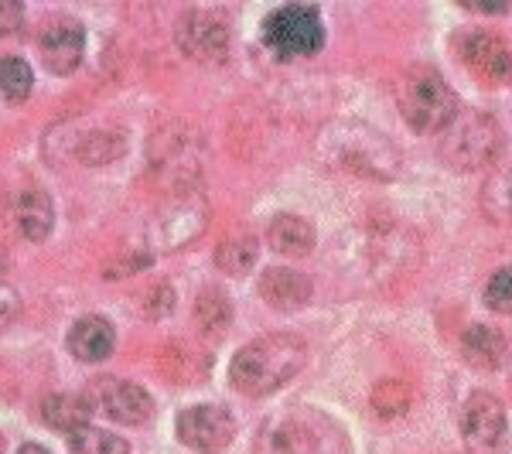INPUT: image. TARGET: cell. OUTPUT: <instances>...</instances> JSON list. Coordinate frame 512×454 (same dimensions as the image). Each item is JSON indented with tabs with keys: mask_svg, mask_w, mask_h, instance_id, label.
Here are the masks:
<instances>
[{
	"mask_svg": "<svg viewBox=\"0 0 512 454\" xmlns=\"http://www.w3.org/2000/svg\"><path fill=\"white\" fill-rule=\"evenodd\" d=\"M318 158L342 175L390 181L400 175V151L386 134L362 120H332L318 130Z\"/></svg>",
	"mask_w": 512,
	"mask_h": 454,
	"instance_id": "cell-1",
	"label": "cell"
},
{
	"mask_svg": "<svg viewBox=\"0 0 512 454\" xmlns=\"http://www.w3.org/2000/svg\"><path fill=\"white\" fill-rule=\"evenodd\" d=\"M308 362V345L297 335H263L239 349V356L229 366V379L239 393L267 396L277 393L301 373Z\"/></svg>",
	"mask_w": 512,
	"mask_h": 454,
	"instance_id": "cell-2",
	"label": "cell"
},
{
	"mask_svg": "<svg viewBox=\"0 0 512 454\" xmlns=\"http://www.w3.org/2000/svg\"><path fill=\"white\" fill-rule=\"evenodd\" d=\"M253 454H349V444L332 417L297 407L270 417L260 427Z\"/></svg>",
	"mask_w": 512,
	"mask_h": 454,
	"instance_id": "cell-3",
	"label": "cell"
},
{
	"mask_svg": "<svg viewBox=\"0 0 512 454\" xmlns=\"http://www.w3.org/2000/svg\"><path fill=\"white\" fill-rule=\"evenodd\" d=\"M396 106H400V117L417 134H441L461 113V99L454 96V89L424 65L407 69L400 76V82H396Z\"/></svg>",
	"mask_w": 512,
	"mask_h": 454,
	"instance_id": "cell-4",
	"label": "cell"
},
{
	"mask_svg": "<svg viewBox=\"0 0 512 454\" xmlns=\"http://www.w3.org/2000/svg\"><path fill=\"white\" fill-rule=\"evenodd\" d=\"M437 154L454 171H478L485 164H495L502 154V127L492 113L461 110L451 127L441 130Z\"/></svg>",
	"mask_w": 512,
	"mask_h": 454,
	"instance_id": "cell-5",
	"label": "cell"
},
{
	"mask_svg": "<svg viewBox=\"0 0 512 454\" xmlns=\"http://www.w3.org/2000/svg\"><path fill=\"white\" fill-rule=\"evenodd\" d=\"M263 45L277 59H308L325 45V28L311 4H287L263 21Z\"/></svg>",
	"mask_w": 512,
	"mask_h": 454,
	"instance_id": "cell-6",
	"label": "cell"
},
{
	"mask_svg": "<svg viewBox=\"0 0 512 454\" xmlns=\"http://www.w3.org/2000/svg\"><path fill=\"white\" fill-rule=\"evenodd\" d=\"M205 216H209V205L202 195H178L164 205L161 212H154L151 226H147V239H151L154 250H178V246L192 243V239L205 229Z\"/></svg>",
	"mask_w": 512,
	"mask_h": 454,
	"instance_id": "cell-7",
	"label": "cell"
},
{
	"mask_svg": "<svg viewBox=\"0 0 512 454\" xmlns=\"http://www.w3.org/2000/svg\"><path fill=\"white\" fill-rule=\"evenodd\" d=\"M89 407L103 410L106 417H113L117 424H147L154 414V400L147 396L144 386L137 383H127V379H117V376H106V379H96L86 393Z\"/></svg>",
	"mask_w": 512,
	"mask_h": 454,
	"instance_id": "cell-8",
	"label": "cell"
},
{
	"mask_svg": "<svg viewBox=\"0 0 512 454\" xmlns=\"http://www.w3.org/2000/svg\"><path fill=\"white\" fill-rule=\"evenodd\" d=\"M461 434L472 454H499L506 448V407L492 393H475L461 410Z\"/></svg>",
	"mask_w": 512,
	"mask_h": 454,
	"instance_id": "cell-9",
	"label": "cell"
},
{
	"mask_svg": "<svg viewBox=\"0 0 512 454\" xmlns=\"http://www.w3.org/2000/svg\"><path fill=\"white\" fill-rule=\"evenodd\" d=\"M236 424L229 417V410L202 403V407H188L185 414H178V437L181 444H188L192 451L202 454H219L233 444Z\"/></svg>",
	"mask_w": 512,
	"mask_h": 454,
	"instance_id": "cell-10",
	"label": "cell"
},
{
	"mask_svg": "<svg viewBox=\"0 0 512 454\" xmlns=\"http://www.w3.org/2000/svg\"><path fill=\"white\" fill-rule=\"evenodd\" d=\"M366 250H369V263L376 267L379 277H400L410 267H417L420 260L417 236L400 226H383L376 233H369Z\"/></svg>",
	"mask_w": 512,
	"mask_h": 454,
	"instance_id": "cell-11",
	"label": "cell"
},
{
	"mask_svg": "<svg viewBox=\"0 0 512 454\" xmlns=\"http://www.w3.org/2000/svg\"><path fill=\"white\" fill-rule=\"evenodd\" d=\"M178 45L185 48V55H192L198 62H222L229 48V31H226V24L216 21L212 14L192 11L181 18Z\"/></svg>",
	"mask_w": 512,
	"mask_h": 454,
	"instance_id": "cell-12",
	"label": "cell"
},
{
	"mask_svg": "<svg viewBox=\"0 0 512 454\" xmlns=\"http://www.w3.org/2000/svg\"><path fill=\"white\" fill-rule=\"evenodd\" d=\"M461 55H465L468 69L482 79L502 82V79L512 76V52L499 35H489V31L468 35L465 41H461Z\"/></svg>",
	"mask_w": 512,
	"mask_h": 454,
	"instance_id": "cell-13",
	"label": "cell"
},
{
	"mask_svg": "<svg viewBox=\"0 0 512 454\" xmlns=\"http://www.w3.org/2000/svg\"><path fill=\"white\" fill-rule=\"evenodd\" d=\"M260 294H263V301L277 311H301L304 304L311 301L315 287H311V280L304 277L301 270L277 267V270H267V274L260 277Z\"/></svg>",
	"mask_w": 512,
	"mask_h": 454,
	"instance_id": "cell-14",
	"label": "cell"
},
{
	"mask_svg": "<svg viewBox=\"0 0 512 454\" xmlns=\"http://www.w3.org/2000/svg\"><path fill=\"white\" fill-rule=\"evenodd\" d=\"M82 48H86V35L79 24H59L41 38V59L45 69L55 76H69L72 69L82 62Z\"/></svg>",
	"mask_w": 512,
	"mask_h": 454,
	"instance_id": "cell-15",
	"label": "cell"
},
{
	"mask_svg": "<svg viewBox=\"0 0 512 454\" xmlns=\"http://www.w3.org/2000/svg\"><path fill=\"white\" fill-rule=\"evenodd\" d=\"M117 345V332L106 318H82L76 321V328L69 332V352L76 356L79 362H99L106 359Z\"/></svg>",
	"mask_w": 512,
	"mask_h": 454,
	"instance_id": "cell-16",
	"label": "cell"
},
{
	"mask_svg": "<svg viewBox=\"0 0 512 454\" xmlns=\"http://www.w3.org/2000/svg\"><path fill=\"white\" fill-rule=\"evenodd\" d=\"M461 356H465L468 366L489 373V369H499L506 362V338L489 325H472L461 335Z\"/></svg>",
	"mask_w": 512,
	"mask_h": 454,
	"instance_id": "cell-17",
	"label": "cell"
},
{
	"mask_svg": "<svg viewBox=\"0 0 512 454\" xmlns=\"http://www.w3.org/2000/svg\"><path fill=\"white\" fill-rule=\"evenodd\" d=\"M267 243L284 257H308L315 250V226L301 216H277L267 229Z\"/></svg>",
	"mask_w": 512,
	"mask_h": 454,
	"instance_id": "cell-18",
	"label": "cell"
},
{
	"mask_svg": "<svg viewBox=\"0 0 512 454\" xmlns=\"http://www.w3.org/2000/svg\"><path fill=\"white\" fill-rule=\"evenodd\" d=\"M89 414H93V407H89L86 396L55 393L41 403V417H45V424L55 427V431H62V434H72V431H79V427H89Z\"/></svg>",
	"mask_w": 512,
	"mask_h": 454,
	"instance_id": "cell-19",
	"label": "cell"
},
{
	"mask_svg": "<svg viewBox=\"0 0 512 454\" xmlns=\"http://www.w3.org/2000/svg\"><path fill=\"white\" fill-rule=\"evenodd\" d=\"M482 209L492 219H512V147L499 154V161L492 164L489 185L482 192Z\"/></svg>",
	"mask_w": 512,
	"mask_h": 454,
	"instance_id": "cell-20",
	"label": "cell"
},
{
	"mask_svg": "<svg viewBox=\"0 0 512 454\" xmlns=\"http://www.w3.org/2000/svg\"><path fill=\"white\" fill-rule=\"evenodd\" d=\"M14 222L28 239H45L52 233V222H55V209H52V198L45 192H24L14 205Z\"/></svg>",
	"mask_w": 512,
	"mask_h": 454,
	"instance_id": "cell-21",
	"label": "cell"
},
{
	"mask_svg": "<svg viewBox=\"0 0 512 454\" xmlns=\"http://www.w3.org/2000/svg\"><path fill=\"white\" fill-rule=\"evenodd\" d=\"M256 257H260V243H256V236L243 233V236H229L219 243L216 250V267L226 270V274L233 277H243L253 270Z\"/></svg>",
	"mask_w": 512,
	"mask_h": 454,
	"instance_id": "cell-22",
	"label": "cell"
},
{
	"mask_svg": "<svg viewBox=\"0 0 512 454\" xmlns=\"http://www.w3.org/2000/svg\"><path fill=\"white\" fill-rule=\"evenodd\" d=\"M195 321L202 325V332L209 335H222L233 321V308H229V297L219 291V287H205L198 294V304H195Z\"/></svg>",
	"mask_w": 512,
	"mask_h": 454,
	"instance_id": "cell-23",
	"label": "cell"
},
{
	"mask_svg": "<svg viewBox=\"0 0 512 454\" xmlns=\"http://www.w3.org/2000/svg\"><path fill=\"white\" fill-rule=\"evenodd\" d=\"M410 400H414L410 383H403V379H383L373 390V414L386 420L403 417L410 410Z\"/></svg>",
	"mask_w": 512,
	"mask_h": 454,
	"instance_id": "cell-24",
	"label": "cell"
},
{
	"mask_svg": "<svg viewBox=\"0 0 512 454\" xmlns=\"http://www.w3.org/2000/svg\"><path fill=\"white\" fill-rule=\"evenodd\" d=\"M72 454H130V444L117 434H106L99 427H79L69 434Z\"/></svg>",
	"mask_w": 512,
	"mask_h": 454,
	"instance_id": "cell-25",
	"label": "cell"
},
{
	"mask_svg": "<svg viewBox=\"0 0 512 454\" xmlns=\"http://www.w3.org/2000/svg\"><path fill=\"white\" fill-rule=\"evenodd\" d=\"M31 86H35V79H31L28 62L24 59H0V93L11 99V103L28 99Z\"/></svg>",
	"mask_w": 512,
	"mask_h": 454,
	"instance_id": "cell-26",
	"label": "cell"
},
{
	"mask_svg": "<svg viewBox=\"0 0 512 454\" xmlns=\"http://www.w3.org/2000/svg\"><path fill=\"white\" fill-rule=\"evenodd\" d=\"M485 304L499 315H512V267H502L492 274V280L485 284Z\"/></svg>",
	"mask_w": 512,
	"mask_h": 454,
	"instance_id": "cell-27",
	"label": "cell"
},
{
	"mask_svg": "<svg viewBox=\"0 0 512 454\" xmlns=\"http://www.w3.org/2000/svg\"><path fill=\"white\" fill-rule=\"evenodd\" d=\"M24 21V7L18 0H0V35H11L18 31Z\"/></svg>",
	"mask_w": 512,
	"mask_h": 454,
	"instance_id": "cell-28",
	"label": "cell"
},
{
	"mask_svg": "<svg viewBox=\"0 0 512 454\" xmlns=\"http://www.w3.org/2000/svg\"><path fill=\"white\" fill-rule=\"evenodd\" d=\"M14 311H18V294L7 284H0V318H11Z\"/></svg>",
	"mask_w": 512,
	"mask_h": 454,
	"instance_id": "cell-29",
	"label": "cell"
},
{
	"mask_svg": "<svg viewBox=\"0 0 512 454\" xmlns=\"http://www.w3.org/2000/svg\"><path fill=\"white\" fill-rule=\"evenodd\" d=\"M468 11H478V14H502L506 4H468Z\"/></svg>",
	"mask_w": 512,
	"mask_h": 454,
	"instance_id": "cell-30",
	"label": "cell"
},
{
	"mask_svg": "<svg viewBox=\"0 0 512 454\" xmlns=\"http://www.w3.org/2000/svg\"><path fill=\"white\" fill-rule=\"evenodd\" d=\"M18 454H48L45 448H38V444H24V448Z\"/></svg>",
	"mask_w": 512,
	"mask_h": 454,
	"instance_id": "cell-31",
	"label": "cell"
}]
</instances>
